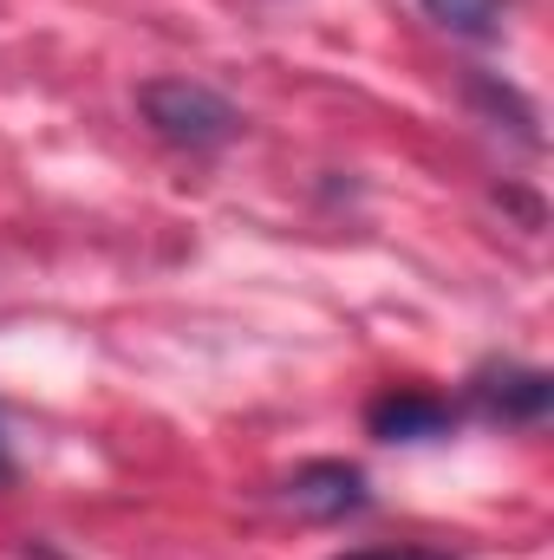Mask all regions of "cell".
I'll use <instances>...</instances> for the list:
<instances>
[{
	"mask_svg": "<svg viewBox=\"0 0 554 560\" xmlns=\"http://www.w3.org/2000/svg\"><path fill=\"white\" fill-rule=\"evenodd\" d=\"M437 26H450V33H463V39H489L496 26H503V13H509V0H417Z\"/></svg>",
	"mask_w": 554,
	"mask_h": 560,
	"instance_id": "obj_5",
	"label": "cell"
},
{
	"mask_svg": "<svg viewBox=\"0 0 554 560\" xmlns=\"http://www.w3.org/2000/svg\"><path fill=\"white\" fill-rule=\"evenodd\" d=\"M13 476V456H7V436H0V482Z\"/></svg>",
	"mask_w": 554,
	"mask_h": 560,
	"instance_id": "obj_7",
	"label": "cell"
},
{
	"mask_svg": "<svg viewBox=\"0 0 554 560\" xmlns=\"http://www.w3.org/2000/svg\"><path fill=\"white\" fill-rule=\"evenodd\" d=\"M138 112L176 150H222L242 131V112L203 79H150V85H138Z\"/></svg>",
	"mask_w": 554,
	"mask_h": 560,
	"instance_id": "obj_1",
	"label": "cell"
},
{
	"mask_svg": "<svg viewBox=\"0 0 554 560\" xmlns=\"http://www.w3.org/2000/svg\"><path fill=\"white\" fill-rule=\"evenodd\" d=\"M470 392H476V405L489 418H503V423H542L554 405V378L549 372H529V365H483Z\"/></svg>",
	"mask_w": 554,
	"mask_h": 560,
	"instance_id": "obj_3",
	"label": "cell"
},
{
	"mask_svg": "<svg viewBox=\"0 0 554 560\" xmlns=\"http://www.w3.org/2000/svg\"><path fill=\"white\" fill-rule=\"evenodd\" d=\"M339 560H457V555L424 548V541H385V548H359V555H339Z\"/></svg>",
	"mask_w": 554,
	"mask_h": 560,
	"instance_id": "obj_6",
	"label": "cell"
},
{
	"mask_svg": "<svg viewBox=\"0 0 554 560\" xmlns=\"http://www.w3.org/2000/svg\"><path fill=\"white\" fill-rule=\"evenodd\" d=\"M287 509H300V515H313V522H339V515H359L372 495H366V469H353V463H300L293 476H287Z\"/></svg>",
	"mask_w": 554,
	"mask_h": 560,
	"instance_id": "obj_2",
	"label": "cell"
},
{
	"mask_svg": "<svg viewBox=\"0 0 554 560\" xmlns=\"http://www.w3.org/2000/svg\"><path fill=\"white\" fill-rule=\"evenodd\" d=\"M450 418H457V411H450L443 398H430V392H385V398L366 405V430H372L379 443H424V436H443Z\"/></svg>",
	"mask_w": 554,
	"mask_h": 560,
	"instance_id": "obj_4",
	"label": "cell"
}]
</instances>
